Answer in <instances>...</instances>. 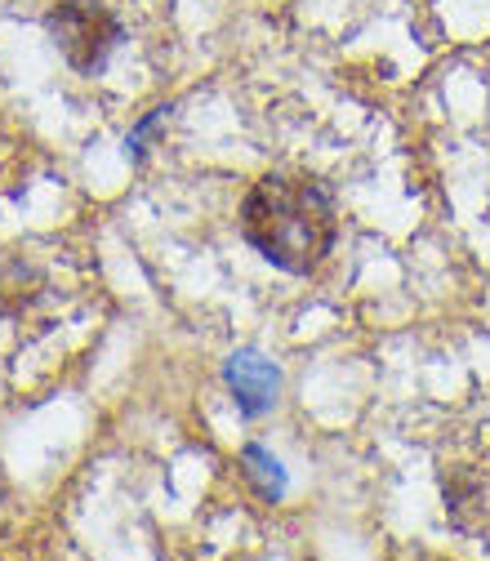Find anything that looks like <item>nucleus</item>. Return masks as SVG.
<instances>
[{"mask_svg":"<svg viewBox=\"0 0 490 561\" xmlns=\"http://www.w3.org/2000/svg\"><path fill=\"white\" fill-rule=\"evenodd\" d=\"M224 383L237 397L241 414L259 419V414H267L276 405V392H282V370H276L267 357H259V353H250V347H246V353H232L224 362Z\"/></svg>","mask_w":490,"mask_h":561,"instance_id":"3","label":"nucleus"},{"mask_svg":"<svg viewBox=\"0 0 490 561\" xmlns=\"http://www.w3.org/2000/svg\"><path fill=\"white\" fill-rule=\"evenodd\" d=\"M241 237L282 272L308 276L326 263L339 237L334 196L321 179L267 174L241 205Z\"/></svg>","mask_w":490,"mask_h":561,"instance_id":"1","label":"nucleus"},{"mask_svg":"<svg viewBox=\"0 0 490 561\" xmlns=\"http://www.w3.org/2000/svg\"><path fill=\"white\" fill-rule=\"evenodd\" d=\"M45 32L77 72H99L121 41V23L103 5H90V0H58L45 14Z\"/></svg>","mask_w":490,"mask_h":561,"instance_id":"2","label":"nucleus"},{"mask_svg":"<svg viewBox=\"0 0 490 561\" xmlns=\"http://www.w3.org/2000/svg\"><path fill=\"white\" fill-rule=\"evenodd\" d=\"M166 112H170V107H152V112H148V121H138V129H134V134L125 138V148H129V161H144V152H148L144 144H148L152 134H157V125L166 121Z\"/></svg>","mask_w":490,"mask_h":561,"instance_id":"5","label":"nucleus"},{"mask_svg":"<svg viewBox=\"0 0 490 561\" xmlns=\"http://www.w3.org/2000/svg\"><path fill=\"white\" fill-rule=\"evenodd\" d=\"M241 463H246V477L254 481V490L267 500V504H276L286 495V472H282V463H276L263 446H246L241 450Z\"/></svg>","mask_w":490,"mask_h":561,"instance_id":"4","label":"nucleus"}]
</instances>
